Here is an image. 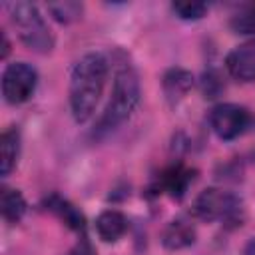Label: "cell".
<instances>
[{
  "label": "cell",
  "mask_w": 255,
  "mask_h": 255,
  "mask_svg": "<svg viewBox=\"0 0 255 255\" xmlns=\"http://www.w3.org/2000/svg\"><path fill=\"white\" fill-rule=\"evenodd\" d=\"M231 28L237 34H251V32H255V6H247L239 14H235L231 18Z\"/></svg>",
  "instance_id": "16"
},
{
  "label": "cell",
  "mask_w": 255,
  "mask_h": 255,
  "mask_svg": "<svg viewBox=\"0 0 255 255\" xmlns=\"http://www.w3.org/2000/svg\"><path fill=\"white\" fill-rule=\"evenodd\" d=\"M193 213L201 221H221V223H239L243 219V203L237 195L209 187L203 189L195 203H193Z\"/></svg>",
  "instance_id": "4"
},
{
  "label": "cell",
  "mask_w": 255,
  "mask_h": 255,
  "mask_svg": "<svg viewBox=\"0 0 255 255\" xmlns=\"http://www.w3.org/2000/svg\"><path fill=\"white\" fill-rule=\"evenodd\" d=\"M20 155V131L16 128H8L0 135V173L6 177L18 163Z\"/></svg>",
  "instance_id": "10"
},
{
  "label": "cell",
  "mask_w": 255,
  "mask_h": 255,
  "mask_svg": "<svg viewBox=\"0 0 255 255\" xmlns=\"http://www.w3.org/2000/svg\"><path fill=\"white\" fill-rule=\"evenodd\" d=\"M139 102V80L131 66H124L116 72L112 98L98 122L100 131H108L124 124Z\"/></svg>",
  "instance_id": "2"
},
{
  "label": "cell",
  "mask_w": 255,
  "mask_h": 255,
  "mask_svg": "<svg viewBox=\"0 0 255 255\" xmlns=\"http://www.w3.org/2000/svg\"><path fill=\"white\" fill-rule=\"evenodd\" d=\"M78 255H86V253H82V251H80V253H78Z\"/></svg>",
  "instance_id": "21"
},
{
  "label": "cell",
  "mask_w": 255,
  "mask_h": 255,
  "mask_svg": "<svg viewBox=\"0 0 255 255\" xmlns=\"http://www.w3.org/2000/svg\"><path fill=\"white\" fill-rule=\"evenodd\" d=\"M38 84V72L26 62H14L4 68L2 74V96L8 104H24L32 98Z\"/></svg>",
  "instance_id": "6"
},
{
  "label": "cell",
  "mask_w": 255,
  "mask_h": 255,
  "mask_svg": "<svg viewBox=\"0 0 255 255\" xmlns=\"http://www.w3.org/2000/svg\"><path fill=\"white\" fill-rule=\"evenodd\" d=\"M82 10L84 6L78 2H50L48 4V12L62 24H70L82 18Z\"/></svg>",
  "instance_id": "15"
},
{
  "label": "cell",
  "mask_w": 255,
  "mask_h": 255,
  "mask_svg": "<svg viewBox=\"0 0 255 255\" xmlns=\"http://www.w3.org/2000/svg\"><path fill=\"white\" fill-rule=\"evenodd\" d=\"M243 255H255V239H251L249 243H247V247H245V253Z\"/></svg>",
  "instance_id": "20"
},
{
  "label": "cell",
  "mask_w": 255,
  "mask_h": 255,
  "mask_svg": "<svg viewBox=\"0 0 255 255\" xmlns=\"http://www.w3.org/2000/svg\"><path fill=\"white\" fill-rule=\"evenodd\" d=\"M106 80L108 60L102 54L90 52L74 64L70 74V108L78 124H84L94 116Z\"/></svg>",
  "instance_id": "1"
},
{
  "label": "cell",
  "mask_w": 255,
  "mask_h": 255,
  "mask_svg": "<svg viewBox=\"0 0 255 255\" xmlns=\"http://www.w3.org/2000/svg\"><path fill=\"white\" fill-rule=\"evenodd\" d=\"M227 72L239 82H255V40L235 46L225 58Z\"/></svg>",
  "instance_id": "7"
},
{
  "label": "cell",
  "mask_w": 255,
  "mask_h": 255,
  "mask_svg": "<svg viewBox=\"0 0 255 255\" xmlns=\"http://www.w3.org/2000/svg\"><path fill=\"white\" fill-rule=\"evenodd\" d=\"M191 86H193V76H191L187 70L173 68V70H169V72L163 76V90H165V96H167L171 102L183 98V96L189 92Z\"/></svg>",
  "instance_id": "13"
},
{
  "label": "cell",
  "mask_w": 255,
  "mask_h": 255,
  "mask_svg": "<svg viewBox=\"0 0 255 255\" xmlns=\"http://www.w3.org/2000/svg\"><path fill=\"white\" fill-rule=\"evenodd\" d=\"M171 8L183 20H199L207 12V4L203 2H173Z\"/></svg>",
  "instance_id": "17"
},
{
  "label": "cell",
  "mask_w": 255,
  "mask_h": 255,
  "mask_svg": "<svg viewBox=\"0 0 255 255\" xmlns=\"http://www.w3.org/2000/svg\"><path fill=\"white\" fill-rule=\"evenodd\" d=\"M161 241L167 249H183L195 241V229L183 219H173L165 227Z\"/></svg>",
  "instance_id": "11"
},
{
  "label": "cell",
  "mask_w": 255,
  "mask_h": 255,
  "mask_svg": "<svg viewBox=\"0 0 255 255\" xmlns=\"http://www.w3.org/2000/svg\"><path fill=\"white\" fill-rule=\"evenodd\" d=\"M0 211L2 217L10 223H16L22 219V215L26 213V199L18 189H10L4 187L0 193Z\"/></svg>",
  "instance_id": "14"
},
{
  "label": "cell",
  "mask_w": 255,
  "mask_h": 255,
  "mask_svg": "<svg viewBox=\"0 0 255 255\" xmlns=\"http://www.w3.org/2000/svg\"><path fill=\"white\" fill-rule=\"evenodd\" d=\"M191 181H193V171L187 169L181 163L169 165L159 175V187L165 193H169L173 199H181L185 195V191H187V187H189Z\"/></svg>",
  "instance_id": "8"
},
{
  "label": "cell",
  "mask_w": 255,
  "mask_h": 255,
  "mask_svg": "<svg viewBox=\"0 0 255 255\" xmlns=\"http://www.w3.org/2000/svg\"><path fill=\"white\" fill-rule=\"evenodd\" d=\"M10 20L18 38L38 54H50L54 48V34L50 32L40 10L30 2L10 4Z\"/></svg>",
  "instance_id": "3"
},
{
  "label": "cell",
  "mask_w": 255,
  "mask_h": 255,
  "mask_svg": "<svg viewBox=\"0 0 255 255\" xmlns=\"http://www.w3.org/2000/svg\"><path fill=\"white\" fill-rule=\"evenodd\" d=\"M96 231H98L100 239L106 243L118 241L128 231V219L122 211H116V209L102 211L96 219Z\"/></svg>",
  "instance_id": "9"
},
{
  "label": "cell",
  "mask_w": 255,
  "mask_h": 255,
  "mask_svg": "<svg viewBox=\"0 0 255 255\" xmlns=\"http://www.w3.org/2000/svg\"><path fill=\"white\" fill-rule=\"evenodd\" d=\"M223 88H225V84H223V80H221V76H219L217 72H207V74H203L201 90H203L205 98H215Z\"/></svg>",
  "instance_id": "18"
},
{
  "label": "cell",
  "mask_w": 255,
  "mask_h": 255,
  "mask_svg": "<svg viewBox=\"0 0 255 255\" xmlns=\"http://www.w3.org/2000/svg\"><path fill=\"white\" fill-rule=\"evenodd\" d=\"M46 205H48V209H50L52 213H56L70 229H74V231H78V233H84V229H86L84 215H82L70 201L62 199L60 195H52V197L46 201Z\"/></svg>",
  "instance_id": "12"
},
{
  "label": "cell",
  "mask_w": 255,
  "mask_h": 255,
  "mask_svg": "<svg viewBox=\"0 0 255 255\" xmlns=\"http://www.w3.org/2000/svg\"><path fill=\"white\" fill-rule=\"evenodd\" d=\"M8 50H10V44H8V40H6V34L2 32V58L8 56Z\"/></svg>",
  "instance_id": "19"
},
{
  "label": "cell",
  "mask_w": 255,
  "mask_h": 255,
  "mask_svg": "<svg viewBox=\"0 0 255 255\" xmlns=\"http://www.w3.org/2000/svg\"><path fill=\"white\" fill-rule=\"evenodd\" d=\"M253 124V116L239 104H219L209 114V126L223 141L243 135Z\"/></svg>",
  "instance_id": "5"
}]
</instances>
